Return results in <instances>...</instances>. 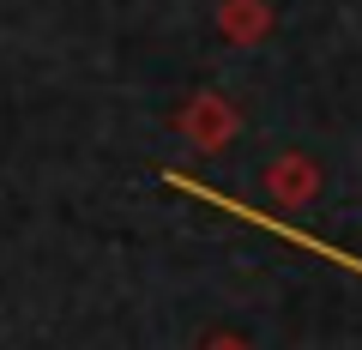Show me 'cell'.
Here are the masks:
<instances>
[{
	"mask_svg": "<svg viewBox=\"0 0 362 350\" xmlns=\"http://www.w3.org/2000/svg\"><path fill=\"white\" fill-rule=\"evenodd\" d=\"M181 127H187V139L199 145V151H223V145L235 139V109L223 103V97H194L187 103V115H181Z\"/></svg>",
	"mask_w": 362,
	"mask_h": 350,
	"instance_id": "1",
	"label": "cell"
},
{
	"mask_svg": "<svg viewBox=\"0 0 362 350\" xmlns=\"http://www.w3.org/2000/svg\"><path fill=\"white\" fill-rule=\"evenodd\" d=\"M266 187L284 206H308L314 194H320V169H314V157H302V151H284L278 163L266 169Z\"/></svg>",
	"mask_w": 362,
	"mask_h": 350,
	"instance_id": "2",
	"label": "cell"
},
{
	"mask_svg": "<svg viewBox=\"0 0 362 350\" xmlns=\"http://www.w3.org/2000/svg\"><path fill=\"white\" fill-rule=\"evenodd\" d=\"M218 30L230 42H259L272 30V13H266V0H223V13H218Z\"/></svg>",
	"mask_w": 362,
	"mask_h": 350,
	"instance_id": "3",
	"label": "cell"
},
{
	"mask_svg": "<svg viewBox=\"0 0 362 350\" xmlns=\"http://www.w3.org/2000/svg\"><path fill=\"white\" fill-rule=\"evenodd\" d=\"M206 350H247V344L235 332H218V338H206Z\"/></svg>",
	"mask_w": 362,
	"mask_h": 350,
	"instance_id": "4",
	"label": "cell"
}]
</instances>
